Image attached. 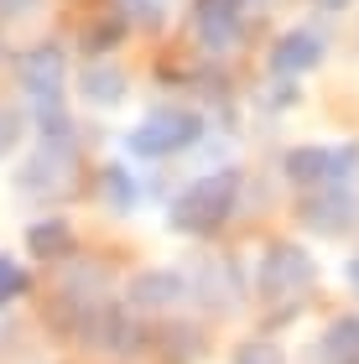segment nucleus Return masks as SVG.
<instances>
[{"label": "nucleus", "mask_w": 359, "mask_h": 364, "mask_svg": "<svg viewBox=\"0 0 359 364\" xmlns=\"http://www.w3.org/2000/svg\"><path fill=\"white\" fill-rule=\"evenodd\" d=\"M344 156V151H291V177L297 182H328V177H338L344 167H333V161Z\"/></svg>", "instance_id": "8"}, {"label": "nucleus", "mask_w": 359, "mask_h": 364, "mask_svg": "<svg viewBox=\"0 0 359 364\" xmlns=\"http://www.w3.org/2000/svg\"><path fill=\"white\" fill-rule=\"evenodd\" d=\"M193 136H198V120H193V114H183V109H156L130 141H136V151H177V146H188Z\"/></svg>", "instance_id": "2"}, {"label": "nucleus", "mask_w": 359, "mask_h": 364, "mask_svg": "<svg viewBox=\"0 0 359 364\" xmlns=\"http://www.w3.org/2000/svg\"><path fill=\"white\" fill-rule=\"evenodd\" d=\"M11 141H16V125L6 120V114H0V151H6V146H11Z\"/></svg>", "instance_id": "13"}, {"label": "nucleus", "mask_w": 359, "mask_h": 364, "mask_svg": "<svg viewBox=\"0 0 359 364\" xmlns=\"http://www.w3.org/2000/svg\"><path fill=\"white\" fill-rule=\"evenodd\" d=\"M318 53H323L318 37H307V31H291L286 42H276L271 63H276L282 73H302V68H313V63H318Z\"/></svg>", "instance_id": "6"}, {"label": "nucleus", "mask_w": 359, "mask_h": 364, "mask_svg": "<svg viewBox=\"0 0 359 364\" xmlns=\"http://www.w3.org/2000/svg\"><path fill=\"white\" fill-rule=\"evenodd\" d=\"M307 271H313V266H307V255L291 250V245H282V250L271 255V266H266V281L276 291H302L307 287Z\"/></svg>", "instance_id": "5"}, {"label": "nucleus", "mask_w": 359, "mask_h": 364, "mask_svg": "<svg viewBox=\"0 0 359 364\" xmlns=\"http://www.w3.org/2000/svg\"><path fill=\"white\" fill-rule=\"evenodd\" d=\"M198 26L214 47H224L240 26V0H198Z\"/></svg>", "instance_id": "4"}, {"label": "nucleus", "mask_w": 359, "mask_h": 364, "mask_svg": "<svg viewBox=\"0 0 359 364\" xmlns=\"http://www.w3.org/2000/svg\"><path fill=\"white\" fill-rule=\"evenodd\" d=\"M31 245H37L42 255H58L63 245H68V229H63V224H37V229H31Z\"/></svg>", "instance_id": "9"}, {"label": "nucleus", "mask_w": 359, "mask_h": 364, "mask_svg": "<svg viewBox=\"0 0 359 364\" xmlns=\"http://www.w3.org/2000/svg\"><path fill=\"white\" fill-rule=\"evenodd\" d=\"M323 6H349V0H323Z\"/></svg>", "instance_id": "15"}, {"label": "nucleus", "mask_w": 359, "mask_h": 364, "mask_svg": "<svg viewBox=\"0 0 359 364\" xmlns=\"http://www.w3.org/2000/svg\"><path fill=\"white\" fill-rule=\"evenodd\" d=\"M21 78H26V89L31 99H42V105H53L58 89H63V58L53 53V47H37L26 63H21Z\"/></svg>", "instance_id": "3"}, {"label": "nucleus", "mask_w": 359, "mask_h": 364, "mask_svg": "<svg viewBox=\"0 0 359 364\" xmlns=\"http://www.w3.org/2000/svg\"><path fill=\"white\" fill-rule=\"evenodd\" d=\"M21 281H26V276H21V271H16V266H11V260H0V302H11V296H16V291H21Z\"/></svg>", "instance_id": "11"}, {"label": "nucleus", "mask_w": 359, "mask_h": 364, "mask_svg": "<svg viewBox=\"0 0 359 364\" xmlns=\"http://www.w3.org/2000/svg\"><path fill=\"white\" fill-rule=\"evenodd\" d=\"M235 364H282V359H276V349H266V343H245L235 354Z\"/></svg>", "instance_id": "12"}, {"label": "nucleus", "mask_w": 359, "mask_h": 364, "mask_svg": "<svg viewBox=\"0 0 359 364\" xmlns=\"http://www.w3.org/2000/svg\"><path fill=\"white\" fill-rule=\"evenodd\" d=\"M323 364H359V318H338L323 333Z\"/></svg>", "instance_id": "7"}, {"label": "nucleus", "mask_w": 359, "mask_h": 364, "mask_svg": "<svg viewBox=\"0 0 359 364\" xmlns=\"http://www.w3.org/2000/svg\"><path fill=\"white\" fill-rule=\"evenodd\" d=\"M230 198H235V177H208V182H198V188L183 198L177 224H183V229H208V224H219L224 208H230Z\"/></svg>", "instance_id": "1"}, {"label": "nucleus", "mask_w": 359, "mask_h": 364, "mask_svg": "<svg viewBox=\"0 0 359 364\" xmlns=\"http://www.w3.org/2000/svg\"><path fill=\"white\" fill-rule=\"evenodd\" d=\"M349 281H354V287H359V260H354V266H349Z\"/></svg>", "instance_id": "14"}, {"label": "nucleus", "mask_w": 359, "mask_h": 364, "mask_svg": "<svg viewBox=\"0 0 359 364\" xmlns=\"http://www.w3.org/2000/svg\"><path fill=\"white\" fill-rule=\"evenodd\" d=\"M89 94H94V99H115V94H120V78H115V73H105V68H100V73H89Z\"/></svg>", "instance_id": "10"}]
</instances>
